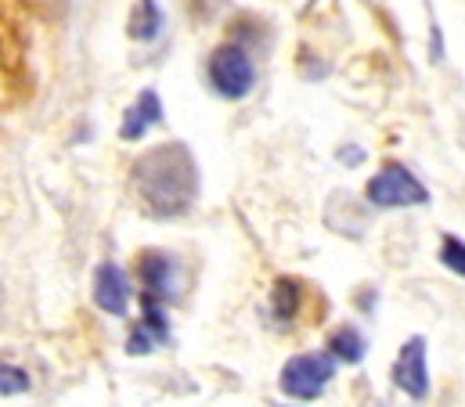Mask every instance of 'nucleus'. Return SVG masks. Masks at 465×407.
Returning a JSON list of instances; mask_svg holds the SVG:
<instances>
[{
    "mask_svg": "<svg viewBox=\"0 0 465 407\" xmlns=\"http://www.w3.org/2000/svg\"><path fill=\"white\" fill-rule=\"evenodd\" d=\"M393 382L408 393V397H415V401H422L426 393H430V372H426V339L422 335H411L404 346H401V353H397V364H393Z\"/></svg>",
    "mask_w": 465,
    "mask_h": 407,
    "instance_id": "nucleus-5",
    "label": "nucleus"
},
{
    "mask_svg": "<svg viewBox=\"0 0 465 407\" xmlns=\"http://www.w3.org/2000/svg\"><path fill=\"white\" fill-rule=\"evenodd\" d=\"M137 278H141V296H152V300H163L170 303L177 296V271H173V260L159 249H148L141 253L137 260Z\"/></svg>",
    "mask_w": 465,
    "mask_h": 407,
    "instance_id": "nucleus-6",
    "label": "nucleus"
},
{
    "mask_svg": "<svg viewBox=\"0 0 465 407\" xmlns=\"http://www.w3.org/2000/svg\"><path fill=\"white\" fill-rule=\"evenodd\" d=\"M130 177H134V192L144 205V213L155 220L184 216L199 199V166L188 144L181 141L148 148L134 163Z\"/></svg>",
    "mask_w": 465,
    "mask_h": 407,
    "instance_id": "nucleus-1",
    "label": "nucleus"
},
{
    "mask_svg": "<svg viewBox=\"0 0 465 407\" xmlns=\"http://www.w3.org/2000/svg\"><path fill=\"white\" fill-rule=\"evenodd\" d=\"M364 195H368V203L382 205V209H397V205H426V203H430V192H426V188L415 181V174H411V170H404V166H397V163L382 166V170H379V174L368 181Z\"/></svg>",
    "mask_w": 465,
    "mask_h": 407,
    "instance_id": "nucleus-4",
    "label": "nucleus"
},
{
    "mask_svg": "<svg viewBox=\"0 0 465 407\" xmlns=\"http://www.w3.org/2000/svg\"><path fill=\"white\" fill-rule=\"evenodd\" d=\"M159 119H163V102H159V94H155V91H144L137 102L126 108L119 134H123V141H141Z\"/></svg>",
    "mask_w": 465,
    "mask_h": 407,
    "instance_id": "nucleus-8",
    "label": "nucleus"
},
{
    "mask_svg": "<svg viewBox=\"0 0 465 407\" xmlns=\"http://www.w3.org/2000/svg\"><path fill=\"white\" fill-rule=\"evenodd\" d=\"M94 303L102 306L105 313H116V317L126 313L130 282H126V274L119 271L116 263H102L98 267V274H94Z\"/></svg>",
    "mask_w": 465,
    "mask_h": 407,
    "instance_id": "nucleus-7",
    "label": "nucleus"
},
{
    "mask_svg": "<svg viewBox=\"0 0 465 407\" xmlns=\"http://www.w3.org/2000/svg\"><path fill=\"white\" fill-rule=\"evenodd\" d=\"M364 350H368V342H364V335L353 324H343V328H336L329 335V353L336 361H343V364H357L364 357Z\"/></svg>",
    "mask_w": 465,
    "mask_h": 407,
    "instance_id": "nucleus-10",
    "label": "nucleus"
},
{
    "mask_svg": "<svg viewBox=\"0 0 465 407\" xmlns=\"http://www.w3.org/2000/svg\"><path fill=\"white\" fill-rule=\"evenodd\" d=\"M163 300H152V296H141V328L155 339V342H163L166 335H170V324H166V310H163Z\"/></svg>",
    "mask_w": 465,
    "mask_h": 407,
    "instance_id": "nucleus-12",
    "label": "nucleus"
},
{
    "mask_svg": "<svg viewBox=\"0 0 465 407\" xmlns=\"http://www.w3.org/2000/svg\"><path fill=\"white\" fill-rule=\"evenodd\" d=\"M210 84L221 98H245L256 84V69H252V58L245 55V47L238 44H224L210 55Z\"/></svg>",
    "mask_w": 465,
    "mask_h": 407,
    "instance_id": "nucleus-3",
    "label": "nucleus"
},
{
    "mask_svg": "<svg viewBox=\"0 0 465 407\" xmlns=\"http://www.w3.org/2000/svg\"><path fill=\"white\" fill-rule=\"evenodd\" d=\"M296 310H300V285L289 282V278L274 282V289H271V313L278 321H292Z\"/></svg>",
    "mask_w": 465,
    "mask_h": 407,
    "instance_id": "nucleus-11",
    "label": "nucleus"
},
{
    "mask_svg": "<svg viewBox=\"0 0 465 407\" xmlns=\"http://www.w3.org/2000/svg\"><path fill=\"white\" fill-rule=\"evenodd\" d=\"M440 260H444V267L448 271H455V274H462L465 278V242L462 238H444V245H440Z\"/></svg>",
    "mask_w": 465,
    "mask_h": 407,
    "instance_id": "nucleus-14",
    "label": "nucleus"
},
{
    "mask_svg": "<svg viewBox=\"0 0 465 407\" xmlns=\"http://www.w3.org/2000/svg\"><path fill=\"white\" fill-rule=\"evenodd\" d=\"M29 390V375L15 364H0V397H18Z\"/></svg>",
    "mask_w": 465,
    "mask_h": 407,
    "instance_id": "nucleus-13",
    "label": "nucleus"
},
{
    "mask_svg": "<svg viewBox=\"0 0 465 407\" xmlns=\"http://www.w3.org/2000/svg\"><path fill=\"white\" fill-rule=\"evenodd\" d=\"M152 342H155V339L137 324V328L130 332V339H126V353H148V350H152Z\"/></svg>",
    "mask_w": 465,
    "mask_h": 407,
    "instance_id": "nucleus-15",
    "label": "nucleus"
},
{
    "mask_svg": "<svg viewBox=\"0 0 465 407\" xmlns=\"http://www.w3.org/2000/svg\"><path fill=\"white\" fill-rule=\"evenodd\" d=\"M159 29H163V11H159V4L155 0H137L134 4V11H130V22H126V33H130V40H155L159 36Z\"/></svg>",
    "mask_w": 465,
    "mask_h": 407,
    "instance_id": "nucleus-9",
    "label": "nucleus"
},
{
    "mask_svg": "<svg viewBox=\"0 0 465 407\" xmlns=\"http://www.w3.org/2000/svg\"><path fill=\"white\" fill-rule=\"evenodd\" d=\"M332 375H336L332 357L300 353V357H292V361L282 368L278 386H282V393L292 397V401H314V397L325 393V386L332 382Z\"/></svg>",
    "mask_w": 465,
    "mask_h": 407,
    "instance_id": "nucleus-2",
    "label": "nucleus"
}]
</instances>
